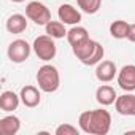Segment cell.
Here are the masks:
<instances>
[{
	"instance_id": "obj_1",
	"label": "cell",
	"mask_w": 135,
	"mask_h": 135,
	"mask_svg": "<svg viewBox=\"0 0 135 135\" xmlns=\"http://www.w3.org/2000/svg\"><path fill=\"white\" fill-rule=\"evenodd\" d=\"M81 132L89 135H107L111 129V114L107 110H88L78 118Z\"/></svg>"
},
{
	"instance_id": "obj_2",
	"label": "cell",
	"mask_w": 135,
	"mask_h": 135,
	"mask_svg": "<svg viewBox=\"0 0 135 135\" xmlns=\"http://www.w3.org/2000/svg\"><path fill=\"white\" fill-rule=\"evenodd\" d=\"M72 51L76 56V59L84 65H97L103 59V54H105L103 46L92 38L83 41L81 45L72 46Z\"/></svg>"
},
{
	"instance_id": "obj_3",
	"label": "cell",
	"mask_w": 135,
	"mask_h": 135,
	"mask_svg": "<svg viewBox=\"0 0 135 135\" xmlns=\"http://www.w3.org/2000/svg\"><path fill=\"white\" fill-rule=\"evenodd\" d=\"M37 84L46 94L56 92L59 89V86H60L59 70L56 69L54 65H51V64L41 65L40 69H38V72H37Z\"/></svg>"
},
{
	"instance_id": "obj_4",
	"label": "cell",
	"mask_w": 135,
	"mask_h": 135,
	"mask_svg": "<svg viewBox=\"0 0 135 135\" xmlns=\"http://www.w3.org/2000/svg\"><path fill=\"white\" fill-rule=\"evenodd\" d=\"M32 49L35 52V56L43 60V62H48L51 59L56 57V52H57V46L54 43V38L49 37L48 33L46 35H40L33 40V45H32Z\"/></svg>"
},
{
	"instance_id": "obj_5",
	"label": "cell",
	"mask_w": 135,
	"mask_h": 135,
	"mask_svg": "<svg viewBox=\"0 0 135 135\" xmlns=\"http://www.w3.org/2000/svg\"><path fill=\"white\" fill-rule=\"evenodd\" d=\"M26 16L33 21L37 26H46L51 21V11L48 10V7L41 2H29L26 7Z\"/></svg>"
},
{
	"instance_id": "obj_6",
	"label": "cell",
	"mask_w": 135,
	"mask_h": 135,
	"mask_svg": "<svg viewBox=\"0 0 135 135\" xmlns=\"http://www.w3.org/2000/svg\"><path fill=\"white\" fill-rule=\"evenodd\" d=\"M30 51H32V46L22 40V38H18V40H13L8 46V59L15 64H22L29 59L30 56Z\"/></svg>"
},
{
	"instance_id": "obj_7",
	"label": "cell",
	"mask_w": 135,
	"mask_h": 135,
	"mask_svg": "<svg viewBox=\"0 0 135 135\" xmlns=\"http://www.w3.org/2000/svg\"><path fill=\"white\" fill-rule=\"evenodd\" d=\"M116 80H118V84L122 91L133 92L135 91V65H132V64L124 65L118 72Z\"/></svg>"
},
{
	"instance_id": "obj_8",
	"label": "cell",
	"mask_w": 135,
	"mask_h": 135,
	"mask_svg": "<svg viewBox=\"0 0 135 135\" xmlns=\"http://www.w3.org/2000/svg\"><path fill=\"white\" fill-rule=\"evenodd\" d=\"M57 16H59V21H62L64 24H69V26H78L81 22L80 10L70 3H62L57 10Z\"/></svg>"
},
{
	"instance_id": "obj_9",
	"label": "cell",
	"mask_w": 135,
	"mask_h": 135,
	"mask_svg": "<svg viewBox=\"0 0 135 135\" xmlns=\"http://www.w3.org/2000/svg\"><path fill=\"white\" fill-rule=\"evenodd\" d=\"M118 76V69L113 60H100L95 67V78L100 83H110Z\"/></svg>"
},
{
	"instance_id": "obj_10",
	"label": "cell",
	"mask_w": 135,
	"mask_h": 135,
	"mask_svg": "<svg viewBox=\"0 0 135 135\" xmlns=\"http://www.w3.org/2000/svg\"><path fill=\"white\" fill-rule=\"evenodd\" d=\"M40 88H35L32 84H27L21 89L19 92V97H21V102L24 103V107L27 108H35L40 105L41 102V94H40Z\"/></svg>"
},
{
	"instance_id": "obj_11",
	"label": "cell",
	"mask_w": 135,
	"mask_h": 135,
	"mask_svg": "<svg viewBox=\"0 0 135 135\" xmlns=\"http://www.w3.org/2000/svg\"><path fill=\"white\" fill-rule=\"evenodd\" d=\"M114 108L122 116H135V94H122L116 99Z\"/></svg>"
},
{
	"instance_id": "obj_12",
	"label": "cell",
	"mask_w": 135,
	"mask_h": 135,
	"mask_svg": "<svg viewBox=\"0 0 135 135\" xmlns=\"http://www.w3.org/2000/svg\"><path fill=\"white\" fill-rule=\"evenodd\" d=\"M118 95H116V91L113 86L110 84H102L97 88L95 91V100L102 105V107H108V105H113L116 102Z\"/></svg>"
},
{
	"instance_id": "obj_13",
	"label": "cell",
	"mask_w": 135,
	"mask_h": 135,
	"mask_svg": "<svg viewBox=\"0 0 135 135\" xmlns=\"http://www.w3.org/2000/svg\"><path fill=\"white\" fill-rule=\"evenodd\" d=\"M21 130V119L15 114H8L0 119V135H16Z\"/></svg>"
},
{
	"instance_id": "obj_14",
	"label": "cell",
	"mask_w": 135,
	"mask_h": 135,
	"mask_svg": "<svg viewBox=\"0 0 135 135\" xmlns=\"http://www.w3.org/2000/svg\"><path fill=\"white\" fill-rule=\"evenodd\" d=\"M19 102H21V97L13 91H3L2 95H0V108L5 113L15 111L19 107Z\"/></svg>"
},
{
	"instance_id": "obj_15",
	"label": "cell",
	"mask_w": 135,
	"mask_h": 135,
	"mask_svg": "<svg viewBox=\"0 0 135 135\" xmlns=\"http://www.w3.org/2000/svg\"><path fill=\"white\" fill-rule=\"evenodd\" d=\"M89 32L86 27L83 26H73L69 32H67V41L70 43V46H76V45H81L83 41L89 40Z\"/></svg>"
},
{
	"instance_id": "obj_16",
	"label": "cell",
	"mask_w": 135,
	"mask_h": 135,
	"mask_svg": "<svg viewBox=\"0 0 135 135\" xmlns=\"http://www.w3.org/2000/svg\"><path fill=\"white\" fill-rule=\"evenodd\" d=\"M27 16L24 15H11L8 19H7V30L10 33H22L26 29H27Z\"/></svg>"
},
{
	"instance_id": "obj_17",
	"label": "cell",
	"mask_w": 135,
	"mask_h": 135,
	"mask_svg": "<svg viewBox=\"0 0 135 135\" xmlns=\"http://www.w3.org/2000/svg\"><path fill=\"white\" fill-rule=\"evenodd\" d=\"M45 30H46V33L49 35V37H52L54 40H59V38H64V37H67V30L65 29V24L62 22V21H49L46 26H45Z\"/></svg>"
},
{
	"instance_id": "obj_18",
	"label": "cell",
	"mask_w": 135,
	"mask_h": 135,
	"mask_svg": "<svg viewBox=\"0 0 135 135\" xmlns=\"http://www.w3.org/2000/svg\"><path fill=\"white\" fill-rule=\"evenodd\" d=\"M129 29H130V24H129L127 21H122V19L113 21V22L110 24V33H111V37L116 38V40L127 38Z\"/></svg>"
},
{
	"instance_id": "obj_19",
	"label": "cell",
	"mask_w": 135,
	"mask_h": 135,
	"mask_svg": "<svg viewBox=\"0 0 135 135\" xmlns=\"http://www.w3.org/2000/svg\"><path fill=\"white\" fill-rule=\"evenodd\" d=\"M78 8L86 13V15H95L100 7H102V0H76Z\"/></svg>"
},
{
	"instance_id": "obj_20",
	"label": "cell",
	"mask_w": 135,
	"mask_h": 135,
	"mask_svg": "<svg viewBox=\"0 0 135 135\" xmlns=\"http://www.w3.org/2000/svg\"><path fill=\"white\" fill-rule=\"evenodd\" d=\"M80 130L81 129H76L69 122H64L56 127V135H80Z\"/></svg>"
},
{
	"instance_id": "obj_21",
	"label": "cell",
	"mask_w": 135,
	"mask_h": 135,
	"mask_svg": "<svg viewBox=\"0 0 135 135\" xmlns=\"http://www.w3.org/2000/svg\"><path fill=\"white\" fill-rule=\"evenodd\" d=\"M127 40L135 43V24H130V29H129V33H127Z\"/></svg>"
},
{
	"instance_id": "obj_22",
	"label": "cell",
	"mask_w": 135,
	"mask_h": 135,
	"mask_svg": "<svg viewBox=\"0 0 135 135\" xmlns=\"http://www.w3.org/2000/svg\"><path fill=\"white\" fill-rule=\"evenodd\" d=\"M10 2H13V3H22V2H26V0H10Z\"/></svg>"
}]
</instances>
